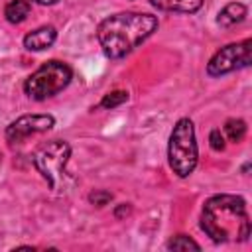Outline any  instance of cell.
Masks as SVG:
<instances>
[{
    "instance_id": "3",
    "label": "cell",
    "mask_w": 252,
    "mask_h": 252,
    "mask_svg": "<svg viewBox=\"0 0 252 252\" xmlns=\"http://www.w3.org/2000/svg\"><path fill=\"white\" fill-rule=\"evenodd\" d=\"M199 161V148L195 138V124L191 118H179L169 134L167 142V163L169 169L185 179L189 177Z\"/></svg>"
},
{
    "instance_id": "13",
    "label": "cell",
    "mask_w": 252,
    "mask_h": 252,
    "mask_svg": "<svg viewBox=\"0 0 252 252\" xmlns=\"http://www.w3.org/2000/svg\"><path fill=\"white\" fill-rule=\"evenodd\" d=\"M165 248H167V250H201V244L195 242V240H193L191 236H187V234H175V236H171V238L167 240Z\"/></svg>"
},
{
    "instance_id": "11",
    "label": "cell",
    "mask_w": 252,
    "mask_h": 252,
    "mask_svg": "<svg viewBox=\"0 0 252 252\" xmlns=\"http://www.w3.org/2000/svg\"><path fill=\"white\" fill-rule=\"evenodd\" d=\"M32 12V2L30 0H8L4 6V18L10 24H22Z\"/></svg>"
},
{
    "instance_id": "6",
    "label": "cell",
    "mask_w": 252,
    "mask_h": 252,
    "mask_svg": "<svg viewBox=\"0 0 252 252\" xmlns=\"http://www.w3.org/2000/svg\"><path fill=\"white\" fill-rule=\"evenodd\" d=\"M252 63V39L246 37L238 43H228L220 47L207 63L209 77H222L238 69H246Z\"/></svg>"
},
{
    "instance_id": "14",
    "label": "cell",
    "mask_w": 252,
    "mask_h": 252,
    "mask_svg": "<svg viewBox=\"0 0 252 252\" xmlns=\"http://www.w3.org/2000/svg\"><path fill=\"white\" fill-rule=\"evenodd\" d=\"M126 100H128V91H110L100 98L98 106L106 108V110H112V108H118L120 104H124Z\"/></svg>"
},
{
    "instance_id": "2",
    "label": "cell",
    "mask_w": 252,
    "mask_h": 252,
    "mask_svg": "<svg viewBox=\"0 0 252 252\" xmlns=\"http://www.w3.org/2000/svg\"><path fill=\"white\" fill-rule=\"evenodd\" d=\"M201 230L213 242H244L250 236L246 201L240 195L220 193L205 201L199 220Z\"/></svg>"
},
{
    "instance_id": "15",
    "label": "cell",
    "mask_w": 252,
    "mask_h": 252,
    "mask_svg": "<svg viewBox=\"0 0 252 252\" xmlns=\"http://www.w3.org/2000/svg\"><path fill=\"white\" fill-rule=\"evenodd\" d=\"M112 201V193L106 191V189H94L89 193V203L94 205V207H104Z\"/></svg>"
},
{
    "instance_id": "5",
    "label": "cell",
    "mask_w": 252,
    "mask_h": 252,
    "mask_svg": "<svg viewBox=\"0 0 252 252\" xmlns=\"http://www.w3.org/2000/svg\"><path fill=\"white\" fill-rule=\"evenodd\" d=\"M69 158H71V146L65 140H49L33 150L32 163L35 171L47 181V185L51 189H57Z\"/></svg>"
},
{
    "instance_id": "9",
    "label": "cell",
    "mask_w": 252,
    "mask_h": 252,
    "mask_svg": "<svg viewBox=\"0 0 252 252\" xmlns=\"http://www.w3.org/2000/svg\"><path fill=\"white\" fill-rule=\"evenodd\" d=\"M248 14V8L242 4V2H230L226 4L219 14H217V26L228 30L236 24H240Z\"/></svg>"
},
{
    "instance_id": "10",
    "label": "cell",
    "mask_w": 252,
    "mask_h": 252,
    "mask_svg": "<svg viewBox=\"0 0 252 252\" xmlns=\"http://www.w3.org/2000/svg\"><path fill=\"white\" fill-rule=\"evenodd\" d=\"M205 0H150V4L163 12H177V14H195L201 10Z\"/></svg>"
},
{
    "instance_id": "8",
    "label": "cell",
    "mask_w": 252,
    "mask_h": 252,
    "mask_svg": "<svg viewBox=\"0 0 252 252\" xmlns=\"http://www.w3.org/2000/svg\"><path fill=\"white\" fill-rule=\"evenodd\" d=\"M57 39V30L53 26H39L24 35V47L28 51H43L49 49Z\"/></svg>"
},
{
    "instance_id": "17",
    "label": "cell",
    "mask_w": 252,
    "mask_h": 252,
    "mask_svg": "<svg viewBox=\"0 0 252 252\" xmlns=\"http://www.w3.org/2000/svg\"><path fill=\"white\" fill-rule=\"evenodd\" d=\"M130 211H132V207H130V203H120L116 209H114V217L116 219H122V217H128L130 215Z\"/></svg>"
},
{
    "instance_id": "18",
    "label": "cell",
    "mask_w": 252,
    "mask_h": 252,
    "mask_svg": "<svg viewBox=\"0 0 252 252\" xmlns=\"http://www.w3.org/2000/svg\"><path fill=\"white\" fill-rule=\"evenodd\" d=\"M32 2H37V4H41V6H53V4H57L59 0H32Z\"/></svg>"
},
{
    "instance_id": "1",
    "label": "cell",
    "mask_w": 252,
    "mask_h": 252,
    "mask_svg": "<svg viewBox=\"0 0 252 252\" xmlns=\"http://www.w3.org/2000/svg\"><path fill=\"white\" fill-rule=\"evenodd\" d=\"M159 26L158 16L146 12H118L96 28V39L108 59H122L144 43Z\"/></svg>"
},
{
    "instance_id": "4",
    "label": "cell",
    "mask_w": 252,
    "mask_h": 252,
    "mask_svg": "<svg viewBox=\"0 0 252 252\" xmlns=\"http://www.w3.org/2000/svg\"><path fill=\"white\" fill-rule=\"evenodd\" d=\"M71 79H73V69L67 63L59 59H49L24 81V93L28 94V98L41 102L67 89Z\"/></svg>"
},
{
    "instance_id": "7",
    "label": "cell",
    "mask_w": 252,
    "mask_h": 252,
    "mask_svg": "<svg viewBox=\"0 0 252 252\" xmlns=\"http://www.w3.org/2000/svg\"><path fill=\"white\" fill-rule=\"evenodd\" d=\"M53 126H55V118L51 114H24L6 126L4 138L8 144H18L33 134L47 132Z\"/></svg>"
},
{
    "instance_id": "16",
    "label": "cell",
    "mask_w": 252,
    "mask_h": 252,
    "mask_svg": "<svg viewBox=\"0 0 252 252\" xmlns=\"http://www.w3.org/2000/svg\"><path fill=\"white\" fill-rule=\"evenodd\" d=\"M209 142H211V148H213L215 152H222V150L226 148L224 136H222V132H220L219 128L211 130V134H209Z\"/></svg>"
},
{
    "instance_id": "12",
    "label": "cell",
    "mask_w": 252,
    "mask_h": 252,
    "mask_svg": "<svg viewBox=\"0 0 252 252\" xmlns=\"http://www.w3.org/2000/svg\"><path fill=\"white\" fill-rule=\"evenodd\" d=\"M222 136L232 144L242 142L246 136V122L242 118H228L222 126Z\"/></svg>"
}]
</instances>
